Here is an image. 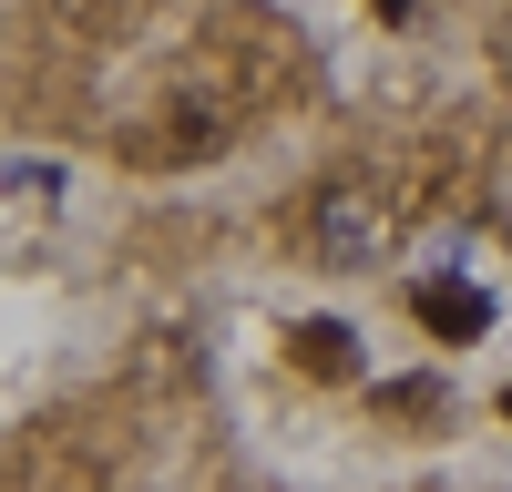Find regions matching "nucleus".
Masks as SVG:
<instances>
[{
	"label": "nucleus",
	"instance_id": "4",
	"mask_svg": "<svg viewBox=\"0 0 512 492\" xmlns=\"http://www.w3.org/2000/svg\"><path fill=\"white\" fill-rule=\"evenodd\" d=\"M502 410H512V390H502Z\"/></svg>",
	"mask_w": 512,
	"mask_h": 492
},
{
	"label": "nucleus",
	"instance_id": "2",
	"mask_svg": "<svg viewBox=\"0 0 512 492\" xmlns=\"http://www.w3.org/2000/svg\"><path fill=\"white\" fill-rule=\"evenodd\" d=\"M297 359H308L318 380H338V369H349V328H338V318H308V328H297Z\"/></svg>",
	"mask_w": 512,
	"mask_h": 492
},
{
	"label": "nucleus",
	"instance_id": "3",
	"mask_svg": "<svg viewBox=\"0 0 512 492\" xmlns=\"http://www.w3.org/2000/svg\"><path fill=\"white\" fill-rule=\"evenodd\" d=\"M379 11H390V21H410V0H379Z\"/></svg>",
	"mask_w": 512,
	"mask_h": 492
},
{
	"label": "nucleus",
	"instance_id": "1",
	"mask_svg": "<svg viewBox=\"0 0 512 492\" xmlns=\"http://www.w3.org/2000/svg\"><path fill=\"white\" fill-rule=\"evenodd\" d=\"M410 308H420V328H431V339H482V328H492V298H482L472 277H431Z\"/></svg>",
	"mask_w": 512,
	"mask_h": 492
}]
</instances>
